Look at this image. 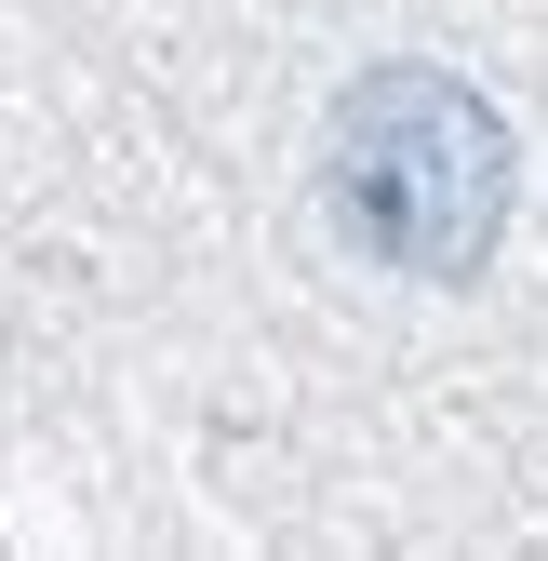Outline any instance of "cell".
<instances>
[{"label":"cell","mask_w":548,"mask_h":561,"mask_svg":"<svg viewBox=\"0 0 548 561\" xmlns=\"http://www.w3.org/2000/svg\"><path fill=\"white\" fill-rule=\"evenodd\" d=\"M509 201H522V134L468 67L388 54L321 107V228L388 280L468 295L509 241Z\"/></svg>","instance_id":"cell-1"}]
</instances>
